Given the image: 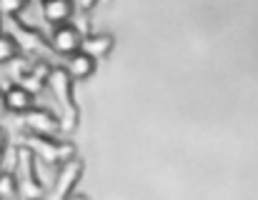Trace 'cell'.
I'll return each instance as SVG.
<instances>
[{
    "instance_id": "ba28073f",
    "label": "cell",
    "mask_w": 258,
    "mask_h": 200,
    "mask_svg": "<svg viewBox=\"0 0 258 200\" xmlns=\"http://www.w3.org/2000/svg\"><path fill=\"white\" fill-rule=\"evenodd\" d=\"M95 68H98V60H93L83 50H76V53L68 55L66 63H63V70H66L73 80H86V78H90V75L95 73Z\"/></svg>"
},
{
    "instance_id": "7c38bea8",
    "label": "cell",
    "mask_w": 258,
    "mask_h": 200,
    "mask_svg": "<svg viewBox=\"0 0 258 200\" xmlns=\"http://www.w3.org/2000/svg\"><path fill=\"white\" fill-rule=\"evenodd\" d=\"M0 200H18V178H15V173H0Z\"/></svg>"
},
{
    "instance_id": "30bf717a",
    "label": "cell",
    "mask_w": 258,
    "mask_h": 200,
    "mask_svg": "<svg viewBox=\"0 0 258 200\" xmlns=\"http://www.w3.org/2000/svg\"><path fill=\"white\" fill-rule=\"evenodd\" d=\"M81 50L86 55H90L93 60H100V58H105L113 50V38L105 35V33H88L81 40Z\"/></svg>"
},
{
    "instance_id": "7a4b0ae2",
    "label": "cell",
    "mask_w": 258,
    "mask_h": 200,
    "mask_svg": "<svg viewBox=\"0 0 258 200\" xmlns=\"http://www.w3.org/2000/svg\"><path fill=\"white\" fill-rule=\"evenodd\" d=\"M25 148L45 165H60L71 158H76V148L73 143L68 140H58V138H38V135H30Z\"/></svg>"
},
{
    "instance_id": "277c9868",
    "label": "cell",
    "mask_w": 258,
    "mask_h": 200,
    "mask_svg": "<svg viewBox=\"0 0 258 200\" xmlns=\"http://www.w3.org/2000/svg\"><path fill=\"white\" fill-rule=\"evenodd\" d=\"M81 175H83V160L71 158V160L60 163V165H58V173H55V178H53V200L68 198V195L73 193V188L78 185Z\"/></svg>"
},
{
    "instance_id": "8fae6325",
    "label": "cell",
    "mask_w": 258,
    "mask_h": 200,
    "mask_svg": "<svg viewBox=\"0 0 258 200\" xmlns=\"http://www.w3.org/2000/svg\"><path fill=\"white\" fill-rule=\"evenodd\" d=\"M18 55H20L18 43H15L10 35L0 33V65H8V63H10V60H15Z\"/></svg>"
},
{
    "instance_id": "8992f818",
    "label": "cell",
    "mask_w": 258,
    "mask_h": 200,
    "mask_svg": "<svg viewBox=\"0 0 258 200\" xmlns=\"http://www.w3.org/2000/svg\"><path fill=\"white\" fill-rule=\"evenodd\" d=\"M15 43H18V48H23V50H30V53H40V50H50V45H48V38H43L38 30H33L30 25H25V23H20V20H15L13 23V35H10Z\"/></svg>"
},
{
    "instance_id": "9a60e30c",
    "label": "cell",
    "mask_w": 258,
    "mask_h": 200,
    "mask_svg": "<svg viewBox=\"0 0 258 200\" xmlns=\"http://www.w3.org/2000/svg\"><path fill=\"white\" fill-rule=\"evenodd\" d=\"M66 200H88V198H86V195H76V193H71Z\"/></svg>"
},
{
    "instance_id": "e0dca14e",
    "label": "cell",
    "mask_w": 258,
    "mask_h": 200,
    "mask_svg": "<svg viewBox=\"0 0 258 200\" xmlns=\"http://www.w3.org/2000/svg\"><path fill=\"white\" fill-rule=\"evenodd\" d=\"M25 3H43V0H25Z\"/></svg>"
},
{
    "instance_id": "5b68a950",
    "label": "cell",
    "mask_w": 258,
    "mask_h": 200,
    "mask_svg": "<svg viewBox=\"0 0 258 200\" xmlns=\"http://www.w3.org/2000/svg\"><path fill=\"white\" fill-rule=\"evenodd\" d=\"M81 40H83V35L78 33V28H76L73 23L55 25V28L50 30V35H48L50 50L58 53V55H63V58H68V55H73L76 50H81Z\"/></svg>"
},
{
    "instance_id": "2e32d148",
    "label": "cell",
    "mask_w": 258,
    "mask_h": 200,
    "mask_svg": "<svg viewBox=\"0 0 258 200\" xmlns=\"http://www.w3.org/2000/svg\"><path fill=\"white\" fill-rule=\"evenodd\" d=\"M0 113H5V100H3V90H0Z\"/></svg>"
},
{
    "instance_id": "5bb4252c",
    "label": "cell",
    "mask_w": 258,
    "mask_h": 200,
    "mask_svg": "<svg viewBox=\"0 0 258 200\" xmlns=\"http://www.w3.org/2000/svg\"><path fill=\"white\" fill-rule=\"evenodd\" d=\"M5 148H8V138H5V133L0 130V158H3V153H5Z\"/></svg>"
},
{
    "instance_id": "3957f363",
    "label": "cell",
    "mask_w": 258,
    "mask_h": 200,
    "mask_svg": "<svg viewBox=\"0 0 258 200\" xmlns=\"http://www.w3.org/2000/svg\"><path fill=\"white\" fill-rule=\"evenodd\" d=\"M23 125L30 135H38V138H58L63 130L60 118L50 113L48 108H30L28 113H23Z\"/></svg>"
},
{
    "instance_id": "9c48e42d",
    "label": "cell",
    "mask_w": 258,
    "mask_h": 200,
    "mask_svg": "<svg viewBox=\"0 0 258 200\" xmlns=\"http://www.w3.org/2000/svg\"><path fill=\"white\" fill-rule=\"evenodd\" d=\"M3 100H5V110H10V113H28L30 108H35V95H30L18 83H13L3 90Z\"/></svg>"
},
{
    "instance_id": "6da1fadb",
    "label": "cell",
    "mask_w": 258,
    "mask_h": 200,
    "mask_svg": "<svg viewBox=\"0 0 258 200\" xmlns=\"http://www.w3.org/2000/svg\"><path fill=\"white\" fill-rule=\"evenodd\" d=\"M45 88H50V93L58 100V108L63 110V118H60V120H66L63 128H73L76 125V115H78L76 100H73V78L63 70V65L50 68V73L45 78Z\"/></svg>"
},
{
    "instance_id": "52a82bcc",
    "label": "cell",
    "mask_w": 258,
    "mask_h": 200,
    "mask_svg": "<svg viewBox=\"0 0 258 200\" xmlns=\"http://www.w3.org/2000/svg\"><path fill=\"white\" fill-rule=\"evenodd\" d=\"M40 13H43V20H48L50 28H55V25L68 23L73 18L76 8H73V0H43Z\"/></svg>"
},
{
    "instance_id": "4fadbf2b",
    "label": "cell",
    "mask_w": 258,
    "mask_h": 200,
    "mask_svg": "<svg viewBox=\"0 0 258 200\" xmlns=\"http://www.w3.org/2000/svg\"><path fill=\"white\" fill-rule=\"evenodd\" d=\"M25 8H28L25 0H0V15L5 18H18Z\"/></svg>"
}]
</instances>
